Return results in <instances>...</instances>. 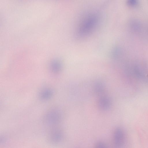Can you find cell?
I'll return each instance as SVG.
<instances>
[{
  "label": "cell",
  "mask_w": 148,
  "mask_h": 148,
  "mask_svg": "<svg viewBox=\"0 0 148 148\" xmlns=\"http://www.w3.org/2000/svg\"><path fill=\"white\" fill-rule=\"evenodd\" d=\"M99 20V15L95 13L90 14L82 19L79 24L77 34L83 37L92 32L97 25Z\"/></svg>",
  "instance_id": "obj_1"
},
{
  "label": "cell",
  "mask_w": 148,
  "mask_h": 148,
  "mask_svg": "<svg viewBox=\"0 0 148 148\" xmlns=\"http://www.w3.org/2000/svg\"><path fill=\"white\" fill-rule=\"evenodd\" d=\"M138 0H127V5L130 7H136L138 4Z\"/></svg>",
  "instance_id": "obj_2"
}]
</instances>
